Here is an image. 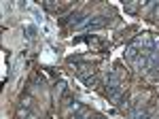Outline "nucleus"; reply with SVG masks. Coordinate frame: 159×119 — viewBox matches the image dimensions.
I'll list each match as a JSON object with an SVG mask.
<instances>
[{
    "instance_id": "nucleus-1",
    "label": "nucleus",
    "mask_w": 159,
    "mask_h": 119,
    "mask_svg": "<svg viewBox=\"0 0 159 119\" xmlns=\"http://www.w3.org/2000/svg\"><path fill=\"white\" fill-rule=\"evenodd\" d=\"M110 19L108 17H104V15H98V17H87V21L83 24L81 30H100V28H104V26H108Z\"/></svg>"
},
{
    "instance_id": "nucleus-2",
    "label": "nucleus",
    "mask_w": 159,
    "mask_h": 119,
    "mask_svg": "<svg viewBox=\"0 0 159 119\" xmlns=\"http://www.w3.org/2000/svg\"><path fill=\"white\" fill-rule=\"evenodd\" d=\"M87 115H89V111L85 107H81L79 102H74V111H72V117L70 119H87Z\"/></svg>"
},
{
    "instance_id": "nucleus-3",
    "label": "nucleus",
    "mask_w": 159,
    "mask_h": 119,
    "mask_svg": "<svg viewBox=\"0 0 159 119\" xmlns=\"http://www.w3.org/2000/svg\"><path fill=\"white\" fill-rule=\"evenodd\" d=\"M134 119H148L147 113H142V111H134V115H132Z\"/></svg>"
},
{
    "instance_id": "nucleus-4",
    "label": "nucleus",
    "mask_w": 159,
    "mask_h": 119,
    "mask_svg": "<svg viewBox=\"0 0 159 119\" xmlns=\"http://www.w3.org/2000/svg\"><path fill=\"white\" fill-rule=\"evenodd\" d=\"M125 9H127L129 13H136V11H138V4H134V2H127V4H125Z\"/></svg>"
},
{
    "instance_id": "nucleus-5",
    "label": "nucleus",
    "mask_w": 159,
    "mask_h": 119,
    "mask_svg": "<svg viewBox=\"0 0 159 119\" xmlns=\"http://www.w3.org/2000/svg\"><path fill=\"white\" fill-rule=\"evenodd\" d=\"M25 32L30 34V38H34V36H36V28H34V26H28V28H25Z\"/></svg>"
}]
</instances>
